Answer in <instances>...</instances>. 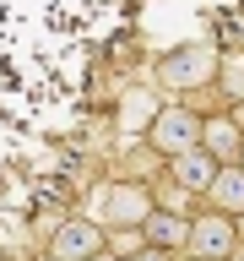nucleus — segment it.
Instances as JSON below:
<instances>
[{
  "mask_svg": "<svg viewBox=\"0 0 244 261\" xmlns=\"http://www.w3.org/2000/svg\"><path fill=\"white\" fill-rule=\"evenodd\" d=\"M217 93H228V103L244 98V49H228L217 65Z\"/></svg>",
  "mask_w": 244,
  "mask_h": 261,
  "instance_id": "9d476101",
  "label": "nucleus"
},
{
  "mask_svg": "<svg viewBox=\"0 0 244 261\" xmlns=\"http://www.w3.org/2000/svg\"><path fill=\"white\" fill-rule=\"evenodd\" d=\"M228 261H244V245H239V250H233V256H228Z\"/></svg>",
  "mask_w": 244,
  "mask_h": 261,
  "instance_id": "4468645a",
  "label": "nucleus"
},
{
  "mask_svg": "<svg viewBox=\"0 0 244 261\" xmlns=\"http://www.w3.org/2000/svg\"><path fill=\"white\" fill-rule=\"evenodd\" d=\"M152 207H158V196H152L146 179H109V185L98 191V212L93 218L103 228H119V223H141Z\"/></svg>",
  "mask_w": 244,
  "mask_h": 261,
  "instance_id": "20e7f679",
  "label": "nucleus"
},
{
  "mask_svg": "<svg viewBox=\"0 0 244 261\" xmlns=\"http://www.w3.org/2000/svg\"><path fill=\"white\" fill-rule=\"evenodd\" d=\"M239 250V223L233 212H217V207H201L190 212V240H185V261H228Z\"/></svg>",
  "mask_w": 244,
  "mask_h": 261,
  "instance_id": "7ed1b4c3",
  "label": "nucleus"
},
{
  "mask_svg": "<svg viewBox=\"0 0 244 261\" xmlns=\"http://www.w3.org/2000/svg\"><path fill=\"white\" fill-rule=\"evenodd\" d=\"M87 261H125V256H119V250H109V245H103V250H98V256H87Z\"/></svg>",
  "mask_w": 244,
  "mask_h": 261,
  "instance_id": "f8f14e48",
  "label": "nucleus"
},
{
  "mask_svg": "<svg viewBox=\"0 0 244 261\" xmlns=\"http://www.w3.org/2000/svg\"><path fill=\"white\" fill-rule=\"evenodd\" d=\"M233 223H239V245H244V212H239V218H233Z\"/></svg>",
  "mask_w": 244,
  "mask_h": 261,
  "instance_id": "ddd939ff",
  "label": "nucleus"
},
{
  "mask_svg": "<svg viewBox=\"0 0 244 261\" xmlns=\"http://www.w3.org/2000/svg\"><path fill=\"white\" fill-rule=\"evenodd\" d=\"M201 147H206L217 163H239V147H244V130H239V120L228 109H217V114H206L201 120Z\"/></svg>",
  "mask_w": 244,
  "mask_h": 261,
  "instance_id": "6e6552de",
  "label": "nucleus"
},
{
  "mask_svg": "<svg viewBox=\"0 0 244 261\" xmlns=\"http://www.w3.org/2000/svg\"><path fill=\"white\" fill-rule=\"evenodd\" d=\"M239 163H244V147H239Z\"/></svg>",
  "mask_w": 244,
  "mask_h": 261,
  "instance_id": "2eb2a0df",
  "label": "nucleus"
},
{
  "mask_svg": "<svg viewBox=\"0 0 244 261\" xmlns=\"http://www.w3.org/2000/svg\"><path fill=\"white\" fill-rule=\"evenodd\" d=\"M217 65H223V49L217 44H179L158 60V87L168 93H211L217 87Z\"/></svg>",
  "mask_w": 244,
  "mask_h": 261,
  "instance_id": "f257e3e1",
  "label": "nucleus"
},
{
  "mask_svg": "<svg viewBox=\"0 0 244 261\" xmlns=\"http://www.w3.org/2000/svg\"><path fill=\"white\" fill-rule=\"evenodd\" d=\"M141 234H146V245H163V250H179L185 256V240H190V212H179V207H152L141 218Z\"/></svg>",
  "mask_w": 244,
  "mask_h": 261,
  "instance_id": "0eeeda50",
  "label": "nucleus"
},
{
  "mask_svg": "<svg viewBox=\"0 0 244 261\" xmlns=\"http://www.w3.org/2000/svg\"><path fill=\"white\" fill-rule=\"evenodd\" d=\"M125 261H185L179 250H163V245H141L136 256H125Z\"/></svg>",
  "mask_w": 244,
  "mask_h": 261,
  "instance_id": "9b49d317",
  "label": "nucleus"
},
{
  "mask_svg": "<svg viewBox=\"0 0 244 261\" xmlns=\"http://www.w3.org/2000/svg\"><path fill=\"white\" fill-rule=\"evenodd\" d=\"M109 245V228L98 223V218H65L54 234H49V256L54 261H87L98 256Z\"/></svg>",
  "mask_w": 244,
  "mask_h": 261,
  "instance_id": "39448f33",
  "label": "nucleus"
},
{
  "mask_svg": "<svg viewBox=\"0 0 244 261\" xmlns=\"http://www.w3.org/2000/svg\"><path fill=\"white\" fill-rule=\"evenodd\" d=\"M44 261H54V256H44Z\"/></svg>",
  "mask_w": 244,
  "mask_h": 261,
  "instance_id": "dca6fc26",
  "label": "nucleus"
},
{
  "mask_svg": "<svg viewBox=\"0 0 244 261\" xmlns=\"http://www.w3.org/2000/svg\"><path fill=\"white\" fill-rule=\"evenodd\" d=\"M206 207L233 212V218L244 212V163H223L217 169V179H211V191H206Z\"/></svg>",
  "mask_w": 244,
  "mask_h": 261,
  "instance_id": "1a4fd4ad",
  "label": "nucleus"
},
{
  "mask_svg": "<svg viewBox=\"0 0 244 261\" xmlns=\"http://www.w3.org/2000/svg\"><path fill=\"white\" fill-rule=\"evenodd\" d=\"M217 169H223V163L211 158L206 147H190V152L168 158V185H179V191L195 196V201H206V191H211V179H217Z\"/></svg>",
  "mask_w": 244,
  "mask_h": 261,
  "instance_id": "423d86ee",
  "label": "nucleus"
},
{
  "mask_svg": "<svg viewBox=\"0 0 244 261\" xmlns=\"http://www.w3.org/2000/svg\"><path fill=\"white\" fill-rule=\"evenodd\" d=\"M201 120H206V114L195 109V103H185V98L158 103V109H152V120H146V147H152L163 163L179 158V152L201 147Z\"/></svg>",
  "mask_w": 244,
  "mask_h": 261,
  "instance_id": "f03ea898",
  "label": "nucleus"
}]
</instances>
